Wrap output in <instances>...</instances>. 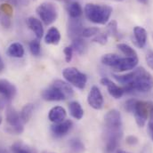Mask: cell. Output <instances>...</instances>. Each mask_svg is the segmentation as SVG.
<instances>
[{
	"label": "cell",
	"instance_id": "6da1fadb",
	"mask_svg": "<svg viewBox=\"0 0 153 153\" xmlns=\"http://www.w3.org/2000/svg\"><path fill=\"white\" fill-rule=\"evenodd\" d=\"M122 117L118 111L111 110L104 117V148L106 153H113L123 136Z\"/></svg>",
	"mask_w": 153,
	"mask_h": 153
},
{
	"label": "cell",
	"instance_id": "7a4b0ae2",
	"mask_svg": "<svg viewBox=\"0 0 153 153\" xmlns=\"http://www.w3.org/2000/svg\"><path fill=\"white\" fill-rule=\"evenodd\" d=\"M131 82L123 88L125 93H147L153 88L152 76L143 68H137L133 71Z\"/></svg>",
	"mask_w": 153,
	"mask_h": 153
},
{
	"label": "cell",
	"instance_id": "3957f363",
	"mask_svg": "<svg viewBox=\"0 0 153 153\" xmlns=\"http://www.w3.org/2000/svg\"><path fill=\"white\" fill-rule=\"evenodd\" d=\"M112 7L107 4H86L85 6V17L95 24H105L112 14Z\"/></svg>",
	"mask_w": 153,
	"mask_h": 153
},
{
	"label": "cell",
	"instance_id": "277c9868",
	"mask_svg": "<svg viewBox=\"0 0 153 153\" xmlns=\"http://www.w3.org/2000/svg\"><path fill=\"white\" fill-rule=\"evenodd\" d=\"M37 13L44 22L45 25L48 26L53 23L58 17V10L54 4L51 2H45L37 7Z\"/></svg>",
	"mask_w": 153,
	"mask_h": 153
},
{
	"label": "cell",
	"instance_id": "5b68a950",
	"mask_svg": "<svg viewBox=\"0 0 153 153\" xmlns=\"http://www.w3.org/2000/svg\"><path fill=\"white\" fill-rule=\"evenodd\" d=\"M62 75L69 84L74 85L76 88L84 89L85 87L87 82V76L85 74L78 71L76 68L74 67L66 68L62 71Z\"/></svg>",
	"mask_w": 153,
	"mask_h": 153
},
{
	"label": "cell",
	"instance_id": "8992f818",
	"mask_svg": "<svg viewBox=\"0 0 153 153\" xmlns=\"http://www.w3.org/2000/svg\"><path fill=\"white\" fill-rule=\"evenodd\" d=\"M6 122H7V131L15 134H21L23 130V122L21 118L20 113L15 111L13 107H8L6 109Z\"/></svg>",
	"mask_w": 153,
	"mask_h": 153
},
{
	"label": "cell",
	"instance_id": "52a82bcc",
	"mask_svg": "<svg viewBox=\"0 0 153 153\" xmlns=\"http://www.w3.org/2000/svg\"><path fill=\"white\" fill-rule=\"evenodd\" d=\"M152 103L148 102H143V101H138L136 102L134 110V115L135 117V121L137 123V125L140 127H143L145 126L149 113L152 108Z\"/></svg>",
	"mask_w": 153,
	"mask_h": 153
},
{
	"label": "cell",
	"instance_id": "ba28073f",
	"mask_svg": "<svg viewBox=\"0 0 153 153\" xmlns=\"http://www.w3.org/2000/svg\"><path fill=\"white\" fill-rule=\"evenodd\" d=\"M87 102L94 110L102 109L104 100H103V96H102L101 90L97 86L94 85L91 88L87 96Z\"/></svg>",
	"mask_w": 153,
	"mask_h": 153
},
{
	"label": "cell",
	"instance_id": "9c48e42d",
	"mask_svg": "<svg viewBox=\"0 0 153 153\" xmlns=\"http://www.w3.org/2000/svg\"><path fill=\"white\" fill-rule=\"evenodd\" d=\"M15 85L6 79H0V95L5 102H10L16 95Z\"/></svg>",
	"mask_w": 153,
	"mask_h": 153
},
{
	"label": "cell",
	"instance_id": "30bf717a",
	"mask_svg": "<svg viewBox=\"0 0 153 153\" xmlns=\"http://www.w3.org/2000/svg\"><path fill=\"white\" fill-rule=\"evenodd\" d=\"M42 98L47 102H60L65 100L66 96L59 88L52 85L42 92Z\"/></svg>",
	"mask_w": 153,
	"mask_h": 153
},
{
	"label": "cell",
	"instance_id": "8fae6325",
	"mask_svg": "<svg viewBox=\"0 0 153 153\" xmlns=\"http://www.w3.org/2000/svg\"><path fill=\"white\" fill-rule=\"evenodd\" d=\"M84 26L82 22L78 19L71 18V20L68 22V36L71 40H74L76 38H79L82 37V32L84 30Z\"/></svg>",
	"mask_w": 153,
	"mask_h": 153
},
{
	"label": "cell",
	"instance_id": "7c38bea8",
	"mask_svg": "<svg viewBox=\"0 0 153 153\" xmlns=\"http://www.w3.org/2000/svg\"><path fill=\"white\" fill-rule=\"evenodd\" d=\"M73 127V122L70 119L51 126V132L55 137H62L66 135Z\"/></svg>",
	"mask_w": 153,
	"mask_h": 153
},
{
	"label": "cell",
	"instance_id": "4fadbf2b",
	"mask_svg": "<svg viewBox=\"0 0 153 153\" xmlns=\"http://www.w3.org/2000/svg\"><path fill=\"white\" fill-rule=\"evenodd\" d=\"M138 62H139L138 57H125V58L121 57L118 64L113 70H115L116 71H119V72L134 70L138 64Z\"/></svg>",
	"mask_w": 153,
	"mask_h": 153
},
{
	"label": "cell",
	"instance_id": "5bb4252c",
	"mask_svg": "<svg viewBox=\"0 0 153 153\" xmlns=\"http://www.w3.org/2000/svg\"><path fill=\"white\" fill-rule=\"evenodd\" d=\"M101 84L107 87L109 94L115 99H120L125 94V91L122 87H119L108 77H102L101 79Z\"/></svg>",
	"mask_w": 153,
	"mask_h": 153
},
{
	"label": "cell",
	"instance_id": "9a60e30c",
	"mask_svg": "<svg viewBox=\"0 0 153 153\" xmlns=\"http://www.w3.org/2000/svg\"><path fill=\"white\" fill-rule=\"evenodd\" d=\"M66 116H67V113L64 108H62V106H55L50 110L49 114H48V118L50 119L51 122H53V124H56V123H61L64 121L66 118Z\"/></svg>",
	"mask_w": 153,
	"mask_h": 153
},
{
	"label": "cell",
	"instance_id": "2e32d148",
	"mask_svg": "<svg viewBox=\"0 0 153 153\" xmlns=\"http://www.w3.org/2000/svg\"><path fill=\"white\" fill-rule=\"evenodd\" d=\"M27 24L29 28L34 32L37 38L41 39L44 35V28H43L41 22L35 17H30L27 20Z\"/></svg>",
	"mask_w": 153,
	"mask_h": 153
},
{
	"label": "cell",
	"instance_id": "e0dca14e",
	"mask_svg": "<svg viewBox=\"0 0 153 153\" xmlns=\"http://www.w3.org/2000/svg\"><path fill=\"white\" fill-rule=\"evenodd\" d=\"M134 36L138 47L143 48L147 43V31L143 27L136 26L134 29Z\"/></svg>",
	"mask_w": 153,
	"mask_h": 153
},
{
	"label": "cell",
	"instance_id": "ac0fdd59",
	"mask_svg": "<svg viewBox=\"0 0 153 153\" xmlns=\"http://www.w3.org/2000/svg\"><path fill=\"white\" fill-rule=\"evenodd\" d=\"M7 54L13 58H22L24 55V47L21 43L15 42L9 45L6 51Z\"/></svg>",
	"mask_w": 153,
	"mask_h": 153
},
{
	"label": "cell",
	"instance_id": "d6986e66",
	"mask_svg": "<svg viewBox=\"0 0 153 153\" xmlns=\"http://www.w3.org/2000/svg\"><path fill=\"white\" fill-rule=\"evenodd\" d=\"M61 40V33L57 28L52 27L48 30L45 37V42L48 45H58Z\"/></svg>",
	"mask_w": 153,
	"mask_h": 153
},
{
	"label": "cell",
	"instance_id": "ffe728a7",
	"mask_svg": "<svg viewBox=\"0 0 153 153\" xmlns=\"http://www.w3.org/2000/svg\"><path fill=\"white\" fill-rule=\"evenodd\" d=\"M53 85L54 86H56L57 88H59L64 94V95L66 96V99L67 98H71V97H72L74 95L73 88L71 87V85L68 82L62 81L61 79H57V80H55L53 82Z\"/></svg>",
	"mask_w": 153,
	"mask_h": 153
},
{
	"label": "cell",
	"instance_id": "44dd1931",
	"mask_svg": "<svg viewBox=\"0 0 153 153\" xmlns=\"http://www.w3.org/2000/svg\"><path fill=\"white\" fill-rule=\"evenodd\" d=\"M13 153H37L36 150L27 145L26 143L19 141L14 143L11 147Z\"/></svg>",
	"mask_w": 153,
	"mask_h": 153
},
{
	"label": "cell",
	"instance_id": "7402d4cb",
	"mask_svg": "<svg viewBox=\"0 0 153 153\" xmlns=\"http://www.w3.org/2000/svg\"><path fill=\"white\" fill-rule=\"evenodd\" d=\"M67 11H68L70 17L73 18V19H78L83 13L82 7H81L80 4L76 1H72L71 3H70L68 4Z\"/></svg>",
	"mask_w": 153,
	"mask_h": 153
},
{
	"label": "cell",
	"instance_id": "603a6c76",
	"mask_svg": "<svg viewBox=\"0 0 153 153\" xmlns=\"http://www.w3.org/2000/svg\"><path fill=\"white\" fill-rule=\"evenodd\" d=\"M120 59H121V57L119 55H117V54L107 53V54H104L102 57V62L103 65L114 69L115 67L118 64Z\"/></svg>",
	"mask_w": 153,
	"mask_h": 153
},
{
	"label": "cell",
	"instance_id": "cb8c5ba5",
	"mask_svg": "<svg viewBox=\"0 0 153 153\" xmlns=\"http://www.w3.org/2000/svg\"><path fill=\"white\" fill-rule=\"evenodd\" d=\"M69 111H70L71 115L77 120L81 119L84 116V110H83L81 104L76 101L71 102L69 104Z\"/></svg>",
	"mask_w": 153,
	"mask_h": 153
},
{
	"label": "cell",
	"instance_id": "d4e9b609",
	"mask_svg": "<svg viewBox=\"0 0 153 153\" xmlns=\"http://www.w3.org/2000/svg\"><path fill=\"white\" fill-rule=\"evenodd\" d=\"M34 109H35L34 104H32V103H27L22 109V111L20 112V116L24 124L29 122V120L31 118L33 112H34Z\"/></svg>",
	"mask_w": 153,
	"mask_h": 153
},
{
	"label": "cell",
	"instance_id": "484cf974",
	"mask_svg": "<svg viewBox=\"0 0 153 153\" xmlns=\"http://www.w3.org/2000/svg\"><path fill=\"white\" fill-rule=\"evenodd\" d=\"M69 147L71 153H84L85 152V145L84 143L77 138H72L69 142Z\"/></svg>",
	"mask_w": 153,
	"mask_h": 153
},
{
	"label": "cell",
	"instance_id": "4316f807",
	"mask_svg": "<svg viewBox=\"0 0 153 153\" xmlns=\"http://www.w3.org/2000/svg\"><path fill=\"white\" fill-rule=\"evenodd\" d=\"M71 46H72L73 50L78 54H84V53H85V52L87 50V45H86L85 41L82 38H76V39L72 40Z\"/></svg>",
	"mask_w": 153,
	"mask_h": 153
},
{
	"label": "cell",
	"instance_id": "83f0119b",
	"mask_svg": "<svg viewBox=\"0 0 153 153\" xmlns=\"http://www.w3.org/2000/svg\"><path fill=\"white\" fill-rule=\"evenodd\" d=\"M117 48L118 50L126 55V57H138L137 56V53L135 52V50L134 48H132L130 45L124 44V43H120L117 44Z\"/></svg>",
	"mask_w": 153,
	"mask_h": 153
},
{
	"label": "cell",
	"instance_id": "f1b7e54d",
	"mask_svg": "<svg viewBox=\"0 0 153 153\" xmlns=\"http://www.w3.org/2000/svg\"><path fill=\"white\" fill-rule=\"evenodd\" d=\"M40 39H34L30 42V50L31 53L34 56H38L41 53V44H40Z\"/></svg>",
	"mask_w": 153,
	"mask_h": 153
},
{
	"label": "cell",
	"instance_id": "f546056e",
	"mask_svg": "<svg viewBox=\"0 0 153 153\" xmlns=\"http://www.w3.org/2000/svg\"><path fill=\"white\" fill-rule=\"evenodd\" d=\"M107 34L109 36H111V37H114L116 38H120V35L118 33V30H117V23L116 21H111L108 26H107Z\"/></svg>",
	"mask_w": 153,
	"mask_h": 153
},
{
	"label": "cell",
	"instance_id": "4dcf8cb0",
	"mask_svg": "<svg viewBox=\"0 0 153 153\" xmlns=\"http://www.w3.org/2000/svg\"><path fill=\"white\" fill-rule=\"evenodd\" d=\"M99 29L96 28V27H90V28H85L84 29L83 32H82V37L84 38H91V37H94V36H96L98 35L99 33Z\"/></svg>",
	"mask_w": 153,
	"mask_h": 153
},
{
	"label": "cell",
	"instance_id": "1f68e13d",
	"mask_svg": "<svg viewBox=\"0 0 153 153\" xmlns=\"http://www.w3.org/2000/svg\"><path fill=\"white\" fill-rule=\"evenodd\" d=\"M108 38H109V35L107 33H102V34L96 35V37L93 39V41L100 45H105L108 42Z\"/></svg>",
	"mask_w": 153,
	"mask_h": 153
},
{
	"label": "cell",
	"instance_id": "d6a6232c",
	"mask_svg": "<svg viewBox=\"0 0 153 153\" xmlns=\"http://www.w3.org/2000/svg\"><path fill=\"white\" fill-rule=\"evenodd\" d=\"M136 102L137 100L135 99H129L126 102V105H125V109L127 112L129 113H133L134 112V107H135V104H136Z\"/></svg>",
	"mask_w": 153,
	"mask_h": 153
},
{
	"label": "cell",
	"instance_id": "836d02e7",
	"mask_svg": "<svg viewBox=\"0 0 153 153\" xmlns=\"http://www.w3.org/2000/svg\"><path fill=\"white\" fill-rule=\"evenodd\" d=\"M0 24L4 27V28H10L12 25V21H11V16H8L6 14H4L1 19H0Z\"/></svg>",
	"mask_w": 153,
	"mask_h": 153
},
{
	"label": "cell",
	"instance_id": "e575fe53",
	"mask_svg": "<svg viewBox=\"0 0 153 153\" xmlns=\"http://www.w3.org/2000/svg\"><path fill=\"white\" fill-rule=\"evenodd\" d=\"M73 52H74V50H73L71 45V46H67V47L64 48V54H65V61H66V62L69 63V62H71L72 57H73Z\"/></svg>",
	"mask_w": 153,
	"mask_h": 153
},
{
	"label": "cell",
	"instance_id": "d590c367",
	"mask_svg": "<svg viewBox=\"0 0 153 153\" xmlns=\"http://www.w3.org/2000/svg\"><path fill=\"white\" fill-rule=\"evenodd\" d=\"M1 10L3 11V13L8 16H12L13 14V7L12 5L8 4H3L1 5Z\"/></svg>",
	"mask_w": 153,
	"mask_h": 153
},
{
	"label": "cell",
	"instance_id": "8d00e7d4",
	"mask_svg": "<svg viewBox=\"0 0 153 153\" xmlns=\"http://www.w3.org/2000/svg\"><path fill=\"white\" fill-rule=\"evenodd\" d=\"M126 143L133 146V145H136L138 143V138L134 135H129L126 137Z\"/></svg>",
	"mask_w": 153,
	"mask_h": 153
},
{
	"label": "cell",
	"instance_id": "74e56055",
	"mask_svg": "<svg viewBox=\"0 0 153 153\" xmlns=\"http://www.w3.org/2000/svg\"><path fill=\"white\" fill-rule=\"evenodd\" d=\"M146 62L148 64V66L153 70V52L149 53L147 55H146Z\"/></svg>",
	"mask_w": 153,
	"mask_h": 153
},
{
	"label": "cell",
	"instance_id": "f35d334b",
	"mask_svg": "<svg viewBox=\"0 0 153 153\" xmlns=\"http://www.w3.org/2000/svg\"><path fill=\"white\" fill-rule=\"evenodd\" d=\"M10 2L14 4V5H22V6H25L27 4H29V0H10Z\"/></svg>",
	"mask_w": 153,
	"mask_h": 153
},
{
	"label": "cell",
	"instance_id": "ab89813d",
	"mask_svg": "<svg viewBox=\"0 0 153 153\" xmlns=\"http://www.w3.org/2000/svg\"><path fill=\"white\" fill-rule=\"evenodd\" d=\"M148 133H149L150 137L153 141V123H151V122L148 123Z\"/></svg>",
	"mask_w": 153,
	"mask_h": 153
},
{
	"label": "cell",
	"instance_id": "60d3db41",
	"mask_svg": "<svg viewBox=\"0 0 153 153\" xmlns=\"http://www.w3.org/2000/svg\"><path fill=\"white\" fill-rule=\"evenodd\" d=\"M141 153H152V151L151 146H150V145L145 146V147L143 149V151H142V152Z\"/></svg>",
	"mask_w": 153,
	"mask_h": 153
},
{
	"label": "cell",
	"instance_id": "b9f144b4",
	"mask_svg": "<svg viewBox=\"0 0 153 153\" xmlns=\"http://www.w3.org/2000/svg\"><path fill=\"white\" fill-rule=\"evenodd\" d=\"M4 61L2 59V57L0 56V73L4 71Z\"/></svg>",
	"mask_w": 153,
	"mask_h": 153
},
{
	"label": "cell",
	"instance_id": "7bdbcfd3",
	"mask_svg": "<svg viewBox=\"0 0 153 153\" xmlns=\"http://www.w3.org/2000/svg\"><path fill=\"white\" fill-rule=\"evenodd\" d=\"M149 122L153 123V104L152 105V108L150 111V120H149Z\"/></svg>",
	"mask_w": 153,
	"mask_h": 153
},
{
	"label": "cell",
	"instance_id": "ee69618b",
	"mask_svg": "<svg viewBox=\"0 0 153 153\" xmlns=\"http://www.w3.org/2000/svg\"><path fill=\"white\" fill-rule=\"evenodd\" d=\"M4 106V102H2V101L0 100V111H1V110H3Z\"/></svg>",
	"mask_w": 153,
	"mask_h": 153
},
{
	"label": "cell",
	"instance_id": "f6af8a7d",
	"mask_svg": "<svg viewBox=\"0 0 153 153\" xmlns=\"http://www.w3.org/2000/svg\"><path fill=\"white\" fill-rule=\"evenodd\" d=\"M137 1L142 3V4H147L148 3V0H137Z\"/></svg>",
	"mask_w": 153,
	"mask_h": 153
},
{
	"label": "cell",
	"instance_id": "bcb514c9",
	"mask_svg": "<svg viewBox=\"0 0 153 153\" xmlns=\"http://www.w3.org/2000/svg\"><path fill=\"white\" fill-rule=\"evenodd\" d=\"M0 153H9L6 150H4V149H2V148H0Z\"/></svg>",
	"mask_w": 153,
	"mask_h": 153
},
{
	"label": "cell",
	"instance_id": "7dc6e473",
	"mask_svg": "<svg viewBox=\"0 0 153 153\" xmlns=\"http://www.w3.org/2000/svg\"><path fill=\"white\" fill-rule=\"evenodd\" d=\"M59 1H62V2H65V3H68V4H70V3H71V2H72L71 0H59Z\"/></svg>",
	"mask_w": 153,
	"mask_h": 153
},
{
	"label": "cell",
	"instance_id": "c3c4849f",
	"mask_svg": "<svg viewBox=\"0 0 153 153\" xmlns=\"http://www.w3.org/2000/svg\"><path fill=\"white\" fill-rule=\"evenodd\" d=\"M117 153H130V152H125V151H118V152H117Z\"/></svg>",
	"mask_w": 153,
	"mask_h": 153
},
{
	"label": "cell",
	"instance_id": "681fc988",
	"mask_svg": "<svg viewBox=\"0 0 153 153\" xmlns=\"http://www.w3.org/2000/svg\"><path fill=\"white\" fill-rule=\"evenodd\" d=\"M41 153H54V152H47V151H44V152H42Z\"/></svg>",
	"mask_w": 153,
	"mask_h": 153
},
{
	"label": "cell",
	"instance_id": "f907efd6",
	"mask_svg": "<svg viewBox=\"0 0 153 153\" xmlns=\"http://www.w3.org/2000/svg\"><path fill=\"white\" fill-rule=\"evenodd\" d=\"M2 124V117H1V115H0V125Z\"/></svg>",
	"mask_w": 153,
	"mask_h": 153
},
{
	"label": "cell",
	"instance_id": "816d5d0a",
	"mask_svg": "<svg viewBox=\"0 0 153 153\" xmlns=\"http://www.w3.org/2000/svg\"><path fill=\"white\" fill-rule=\"evenodd\" d=\"M115 1H117V2H122V1H124V0H115Z\"/></svg>",
	"mask_w": 153,
	"mask_h": 153
},
{
	"label": "cell",
	"instance_id": "f5cc1de1",
	"mask_svg": "<svg viewBox=\"0 0 153 153\" xmlns=\"http://www.w3.org/2000/svg\"><path fill=\"white\" fill-rule=\"evenodd\" d=\"M152 38H153V35H152Z\"/></svg>",
	"mask_w": 153,
	"mask_h": 153
}]
</instances>
